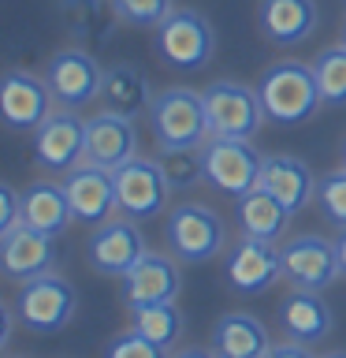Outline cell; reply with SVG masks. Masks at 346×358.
I'll return each instance as SVG.
<instances>
[{
	"instance_id": "obj_1",
	"label": "cell",
	"mask_w": 346,
	"mask_h": 358,
	"mask_svg": "<svg viewBox=\"0 0 346 358\" xmlns=\"http://www.w3.org/2000/svg\"><path fill=\"white\" fill-rule=\"evenodd\" d=\"M257 94H261V105L268 112V120L279 123V127L306 123V120L317 116V108L324 105L317 71H313V64H301V60L272 64L261 75V83H257Z\"/></svg>"
},
{
	"instance_id": "obj_2",
	"label": "cell",
	"mask_w": 346,
	"mask_h": 358,
	"mask_svg": "<svg viewBox=\"0 0 346 358\" xmlns=\"http://www.w3.org/2000/svg\"><path fill=\"white\" fill-rule=\"evenodd\" d=\"M164 239L183 265H205L227 250V224L205 201H183L167 209Z\"/></svg>"
},
{
	"instance_id": "obj_3",
	"label": "cell",
	"mask_w": 346,
	"mask_h": 358,
	"mask_svg": "<svg viewBox=\"0 0 346 358\" xmlns=\"http://www.w3.org/2000/svg\"><path fill=\"white\" fill-rule=\"evenodd\" d=\"M153 138L160 150H179V145H205L212 138L205 97L186 86H167L149 105Z\"/></svg>"
},
{
	"instance_id": "obj_4",
	"label": "cell",
	"mask_w": 346,
	"mask_h": 358,
	"mask_svg": "<svg viewBox=\"0 0 346 358\" xmlns=\"http://www.w3.org/2000/svg\"><path fill=\"white\" fill-rule=\"evenodd\" d=\"M153 45L164 67L172 71H201L216 52V30L197 8H175L153 30Z\"/></svg>"
},
{
	"instance_id": "obj_5",
	"label": "cell",
	"mask_w": 346,
	"mask_h": 358,
	"mask_svg": "<svg viewBox=\"0 0 346 358\" xmlns=\"http://www.w3.org/2000/svg\"><path fill=\"white\" fill-rule=\"evenodd\" d=\"M78 310V295H75V284L60 273H45V276H33L19 287L15 295V317L22 329L38 332V336H49V332H60L71 324Z\"/></svg>"
},
{
	"instance_id": "obj_6",
	"label": "cell",
	"mask_w": 346,
	"mask_h": 358,
	"mask_svg": "<svg viewBox=\"0 0 346 358\" xmlns=\"http://www.w3.org/2000/svg\"><path fill=\"white\" fill-rule=\"evenodd\" d=\"M201 97H205L212 138H253L268 120L257 86L220 78V83H212L209 90H201Z\"/></svg>"
},
{
	"instance_id": "obj_7",
	"label": "cell",
	"mask_w": 346,
	"mask_h": 358,
	"mask_svg": "<svg viewBox=\"0 0 346 358\" xmlns=\"http://www.w3.org/2000/svg\"><path fill=\"white\" fill-rule=\"evenodd\" d=\"M264 157L253 138H209L205 142V183L227 198H242L261 187Z\"/></svg>"
},
{
	"instance_id": "obj_8",
	"label": "cell",
	"mask_w": 346,
	"mask_h": 358,
	"mask_svg": "<svg viewBox=\"0 0 346 358\" xmlns=\"http://www.w3.org/2000/svg\"><path fill=\"white\" fill-rule=\"evenodd\" d=\"M279 254H283V280L298 291H328L343 276L339 246L324 235H290Z\"/></svg>"
},
{
	"instance_id": "obj_9",
	"label": "cell",
	"mask_w": 346,
	"mask_h": 358,
	"mask_svg": "<svg viewBox=\"0 0 346 358\" xmlns=\"http://www.w3.org/2000/svg\"><path fill=\"white\" fill-rule=\"evenodd\" d=\"M223 280L239 295H261L276 280H283V254L272 239L239 235L223 254Z\"/></svg>"
},
{
	"instance_id": "obj_10",
	"label": "cell",
	"mask_w": 346,
	"mask_h": 358,
	"mask_svg": "<svg viewBox=\"0 0 346 358\" xmlns=\"http://www.w3.org/2000/svg\"><path fill=\"white\" fill-rule=\"evenodd\" d=\"M167 198H172V187H167L164 168L156 164V157H134V161L116 168V201L119 213L130 220H153L160 217Z\"/></svg>"
},
{
	"instance_id": "obj_11",
	"label": "cell",
	"mask_w": 346,
	"mask_h": 358,
	"mask_svg": "<svg viewBox=\"0 0 346 358\" xmlns=\"http://www.w3.org/2000/svg\"><path fill=\"white\" fill-rule=\"evenodd\" d=\"M45 83L56 97V108H82L100 97L105 67L97 64L93 49H60L45 67Z\"/></svg>"
},
{
	"instance_id": "obj_12",
	"label": "cell",
	"mask_w": 346,
	"mask_h": 358,
	"mask_svg": "<svg viewBox=\"0 0 346 358\" xmlns=\"http://www.w3.org/2000/svg\"><path fill=\"white\" fill-rule=\"evenodd\" d=\"M86 254H89V265H93L100 276L123 280L145 254H149V246H145V235L138 228V220H130L119 213V217H112V220L93 228Z\"/></svg>"
},
{
	"instance_id": "obj_13",
	"label": "cell",
	"mask_w": 346,
	"mask_h": 358,
	"mask_svg": "<svg viewBox=\"0 0 346 358\" xmlns=\"http://www.w3.org/2000/svg\"><path fill=\"white\" fill-rule=\"evenodd\" d=\"M82 153H86V120H78L75 108H56L33 131V161L45 172L67 176L75 164H82Z\"/></svg>"
},
{
	"instance_id": "obj_14",
	"label": "cell",
	"mask_w": 346,
	"mask_h": 358,
	"mask_svg": "<svg viewBox=\"0 0 346 358\" xmlns=\"http://www.w3.org/2000/svg\"><path fill=\"white\" fill-rule=\"evenodd\" d=\"M56 112V97L45 78L33 71L11 67L0 86V116H4L8 131H38L45 120Z\"/></svg>"
},
{
	"instance_id": "obj_15",
	"label": "cell",
	"mask_w": 346,
	"mask_h": 358,
	"mask_svg": "<svg viewBox=\"0 0 346 358\" xmlns=\"http://www.w3.org/2000/svg\"><path fill=\"white\" fill-rule=\"evenodd\" d=\"M63 190L71 198V209H75V220L82 224H105L119 213V201H116V172L112 168H100V164H75L71 172L63 176Z\"/></svg>"
},
{
	"instance_id": "obj_16",
	"label": "cell",
	"mask_w": 346,
	"mask_h": 358,
	"mask_svg": "<svg viewBox=\"0 0 346 358\" xmlns=\"http://www.w3.org/2000/svg\"><path fill=\"white\" fill-rule=\"evenodd\" d=\"M134 157H138V127H134L130 116L100 108L97 116L86 120V153H82V161L116 172L119 164L134 161Z\"/></svg>"
},
{
	"instance_id": "obj_17",
	"label": "cell",
	"mask_w": 346,
	"mask_h": 358,
	"mask_svg": "<svg viewBox=\"0 0 346 358\" xmlns=\"http://www.w3.org/2000/svg\"><path fill=\"white\" fill-rule=\"evenodd\" d=\"M0 265H4V276L15 280V284H27L33 276L52 273L56 265V235L38 231L30 224L0 235Z\"/></svg>"
},
{
	"instance_id": "obj_18",
	"label": "cell",
	"mask_w": 346,
	"mask_h": 358,
	"mask_svg": "<svg viewBox=\"0 0 346 358\" xmlns=\"http://www.w3.org/2000/svg\"><path fill=\"white\" fill-rule=\"evenodd\" d=\"M183 291V273H179V257L156 254L149 250L138 265L123 276V299L127 306H153V302H175V295Z\"/></svg>"
},
{
	"instance_id": "obj_19",
	"label": "cell",
	"mask_w": 346,
	"mask_h": 358,
	"mask_svg": "<svg viewBox=\"0 0 346 358\" xmlns=\"http://www.w3.org/2000/svg\"><path fill=\"white\" fill-rule=\"evenodd\" d=\"M257 22H261V34L272 45L290 49V45L313 38V30L320 22V8L317 0H261Z\"/></svg>"
},
{
	"instance_id": "obj_20",
	"label": "cell",
	"mask_w": 346,
	"mask_h": 358,
	"mask_svg": "<svg viewBox=\"0 0 346 358\" xmlns=\"http://www.w3.org/2000/svg\"><path fill=\"white\" fill-rule=\"evenodd\" d=\"M317 183L320 179L313 176V168L301 161V157H290V153L264 157L261 187L268 190V194H276L290 213H301L309 201H317Z\"/></svg>"
},
{
	"instance_id": "obj_21",
	"label": "cell",
	"mask_w": 346,
	"mask_h": 358,
	"mask_svg": "<svg viewBox=\"0 0 346 358\" xmlns=\"http://www.w3.org/2000/svg\"><path fill=\"white\" fill-rule=\"evenodd\" d=\"M279 329H283L287 340H294V343H320L324 336L331 332V310H328V302L320 299V291H290V295L279 302Z\"/></svg>"
},
{
	"instance_id": "obj_22",
	"label": "cell",
	"mask_w": 346,
	"mask_h": 358,
	"mask_svg": "<svg viewBox=\"0 0 346 358\" xmlns=\"http://www.w3.org/2000/svg\"><path fill=\"white\" fill-rule=\"evenodd\" d=\"M268 347H272L268 329L253 313L234 310L212 324V351H216V358H264Z\"/></svg>"
},
{
	"instance_id": "obj_23",
	"label": "cell",
	"mask_w": 346,
	"mask_h": 358,
	"mask_svg": "<svg viewBox=\"0 0 346 358\" xmlns=\"http://www.w3.org/2000/svg\"><path fill=\"white\" fill-rule=\"evenodd\" d=\"M153 90H149V78L142 75V67L134 64H112L105 67V83H100V105L108 112H119V116H145L153 105Z\"/></svg>"
},
{
	"instance_id": "obj_24",
	"label": "cell",
	"mask_w": 346,
	"mask_h": 358,
	"mask_svg": "<svg viewBox=\"0 0 346 358\" xmlns=\"http://www.w3.org/2000/svg\"><path fill=\"white\" fill-rule=\"evenodd\" d=\"M75 220L71 198H67L63 183H52V179H38L22 190V224L49 235H63L67 224Z\"/></svg>"
},
{
	"instance_id": "obj_25",
	"label": "cell",
	"mask_w": 346,
	"mask_h": 358,
	"mask_svg": "<svg viewBox=\"0 0 346 358\" xmlns=\"http://www.w3.org/2000/svg\"><path fill=\"white\" fill-rule=\"evenodd\" d=\"M234 217H239V231L242 235H257V239H279L290 224V213L276 194H268L264 187H253L250 194L234 198Z\"/></svg>"
},
{
	"instance_id": "obj_26",
	"label": "cell",
	"mask_w": 346,
	"mask_h": 358,
	"mask_svg": "<svg viewBox=\"0 0 346 358\" xmlns=\"http://www.w3.org/2000/svg\"><path fill=\"white\" fill-rule=\"evenodd\" d=\"M63 19L67 27L75 30V38L89 41V49H100V45L112 41V34L119 27V15L112 8V0H86V4H71L63 8Z\"/></svg>"
},
{
	"instance_id": "obj_27",
	"label": "cell",
	"mask_w": 346,
	"mask_h": 358,
	"mask_svg": "<svg viewBox=\"0 0 346 358\" xmlns=\"http://www.w3.org/2000/svg\"><path fill=\"white\" fill-rule=\"evenodd\" d=\"M130 324L142 336H149L153 343H160L164 351H172L183 336V313L175 302H153V306H134L130 310Z\"/></svg>"
},
{
	"instance_id": "obj_28",
	"label": "cell",
	"mask_w": 346,
	"mask_h": 358,
	"mask_svg": "<svg viewBox=\"0 0 346 358\" xmlns=\"http://www.w3.org/2000/svg\"><path fill=\"white\" fill-rule=\"evenodd\" d=\"M156 164L164 168L172 194L205 183V145H179V150H160V153H156Z\"/></svg>"
},
{
	"instance_id": "obj_29",
	"label": "cell",
	"mask_w": 346,
	"mask_h": 358,
	"mask_svg": "<svg viewBox=\"0 0 346 358\" xmlns=\"http://www.w3.org/2000/svg\"><path fill=\"white\" fill-rule=\"evenodd\" d=\"M313 71H317L324 105L343 108L346 105V45H331V49H324L317 60H313Z\"/></svg>"
},
{
	"instance_id": "obj_30",
	"label": "cell",
	"mask_w": 346,
	"mask_h": 358,
	"mask_svg": "<svg viewBox=\"0 0 346 358\" xmlns=\"http://www.w3.org/2000/svg\"><path fill=\"white\" fill-rule=\"evenodd\" d=\"M317 209L331 228H346V164L339 172L320 176L317 183Z\"/></svg>"
},
{
	"instance_id": "obj_31",
	"label": "cell",
	"mask_w": 346,
	"mask_h": 358,
	"mask_svg": "<svg viewBox=\"0 0 346 358\" xmlns=\"http://www.w3.org/2000/svg\"><path fill=\"white\" fill-rule=\"evenodd\" d=\"M116 15L130 27H145V30H156L160 22L175 11V0H112Z\"/></svg>"
},
{
	"instance_id": "obj_32",
	"label": "cell",
	"mask_w": 346,
	"mask_h": 358,
	"mask_svg": "<svg viewBox=\"0 0 346 358\" xmlns=\"http://www.w3.org/2000/svg\"><path fill=\"white\" fill-rule=\"evenodd\" d=\"M167 351L160 343H153L149 336H142L138 329H130L127 332H119V336H112L108 340V351H105V358H164Z\"/></svg>"
},
{
	"instance_id": "obj_33",
	"label": "cell",
	"mask_w": 346,
	"mask_h": 358,
	"mask_svg": "<svg viewBox=\"0 0 346 358\" xmlns=\"http://www.w3.org/2000/svg\"><path fill=\"white\" fill-rule=\"evenodd\" d=\"M22 228V194L11 183H0V235Z\"/></svg>"
},
{
	"instance_id": "obj_34",
	"label": "cell",
	"mask_w": 346,
	"mask_h": 358,
	"mask_svg": "<svg viewBox=\"0 0 346 358\" xmlns=\"http://www.w3.org/2000/svg\"><path fill=\"white\" fill-rule=\"evenodd\" d=\"M264 358H313L306 343H294V340H283V343H272Z\"/></svg>"
},
{
	"instance_id": "obj_35",
	"label": "cell",
	"mask_w": 346,
	"mask_h": 358,
	"mask_svg": "<svg viewBox=\"0 0 346 358\" xmlns=\"http://www.w3.org/2000/svg\"><path fill=\"white\" fill-rule=\"evenodd\" d=\"M11 317H15V306L4 302V306H0V324H4V329H0V347H8V340H11Z\"/></svg>"
},
{
	"instance_id": "obj_36",
	"label": "cell",
	"mask_w": 346,
	"mask_h": 358,
	"mask_svg": "<svg viewBox=\"0 0 346 358\" xmlns=\"http://www.w3.org/2000/svg\"><path fill=\"white\" fill-rule=\"evenodd\" d=\"M172 358H216V351H205V347H186V351H179V355H172Z\"/></svg>"
},
{
	"instance_id": "obj_37",
	"label": "cell",
	"mask_w": 346,
	"mask_h": 358,
	"mask_svg": "<svg viewBox=\"0 0 346 358\" xmlns=\"http://www.w3.org/2000/svg\"><path fill=\"white\" fill-rule=\"evenodd\" d=\"M335 246H339V262H343V276H346V228H343L339 239H335Z\"/></svg>"
},
{
	"instance_id": "obj_38",
	"label": "cell",
	"mask_w": 346,
	"mask_h": 358,
	"mask_svg": "<svg viewBox=\"0 0 346 358\" xmlns=\"http://www.w3.org/2000/svg\"><path fill=\"white\" fill-rule=\"evenodd\" d=\"M343 164H346V138H343Z\"/></svg>"
},
{
	"instance_id": "obj_39",
	"label": "cell",
	"mask_w": 346,
	"mask_h": 358,
	"mask_svg": "<svg viewBox=\"0 0 346 358\" xmlns=\"http://www.w3.org/2000/svg\"><path fill=\"white\" fill-rule=\"evenodd\" d=\"M324 358H346V355H324Z\"/></svg>"
},
{
	"instance_id": "obj_40",
	"label": "cell",
	"mask_w": 346,
	"mask_h": 358,
	"mask_svg": "<svg viewBox=\"0 0 346 358\" xmlns=\"http://www.w3.org/2000/svg\"><path fill=\"white\" fill-rule=\"evenodd\" d=\"M343 45H346V27H343Z\"/></svg>"
},
{
	"instance_id": "obj_41",
	"label": "cell",
	"mask_w": 346,
	"mask_h": 358,
	"mask_svg": "<svg viewBox=\"0 0 346 358\" xmlns=\"http://www.w3.org/2000/svg\"><path fill=\"white\" fill-rule=\"evenodd\" d=\"M8 358H22V355H8Z\"/></svg>"
}]
</instances>
